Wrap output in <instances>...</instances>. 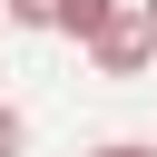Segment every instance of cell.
<instances>
[{
	"instance_id": "obj_1",
	"label": "cell",
	"mask_w": 157,
	"mask_h": 157,
	"mask_svg": "<svg viewBox=\"0 0 157 157\" xmlns=\"http://www.w3.org/2000/svg\"><path fill=\"white\" fill-rule=\"evenodd\" d=\"M88 59H98V78H137V69L157 59V10H147V0H118V20L88 39Z\"/></svg>"
},
{
	"instance_id": "obj_2",
	"label": "cell",
	"mask_w": 157,
	"mask_h": 157,
	"mask_svg": "<svg viewBox=\"0 0 157 157\" xmlns=\"http://www.w3.org/2000/svg\"><path fill=\"white\" fill-rule=\"evenodd\" d=\"M108 20H118V0H69V10H59V39H78V49H88Z\"/></svg>"
},
{
	"instance_id": "obj_3",
	"label": "cell",
	"mask_w": 157,
	"mask_h": 157,
	"mask_svg": "<svg viewBox=\"0 0 157 157\" xmlns=\"http://www.w3.org/2000/svg\"><path fill=\"white\" fill-rule=\"evenodd\" d=\"M59 10H69V0H0L10 29H59Z\"/></svg>"
},
{
	"instance_id": "obj_4",
	"label": "cell",
	"mask_w": 157,
	"mask_h": 157,
	"mask_svg": "<svg viewBox=\"0 0 157 157\" xmlns=\"http://www.w3.org/2000/svg\"><path fill=\"white\" fill-rule=\"evenodd\" d=\"M20 147H29V118H20L10 98H0V157H20Z\"/></svg>"
},
{
	"instance_id": "obj_5",
	"label": "cell",
	"mask_w": 157,
	"mask_h": 157,
	"mask_svg": "<svg viewBox=\"0 0 157 157\" xmlns=\"http://www.w3.org/2000/svg\"><path fill=\"white\" fill-rule=\"evenodd\" d=\"M88 157H157L147 137H108V147H88Z\"/></svg>"
},
{
	"instance_id": "obj_6",
	"label": "cell",
	"mask_w": 157,
	"mask_h": 157,
	"mask_svg": "<svg viewBox=\"0 0 157 157\" xmlns=\"http://www.w3.org/2000/svg\"><path fill=\"white\" fill-rule=\"evenodd\" d=\"M147 10H157V0H147Z\"/></svg>"
}]
</instances>
